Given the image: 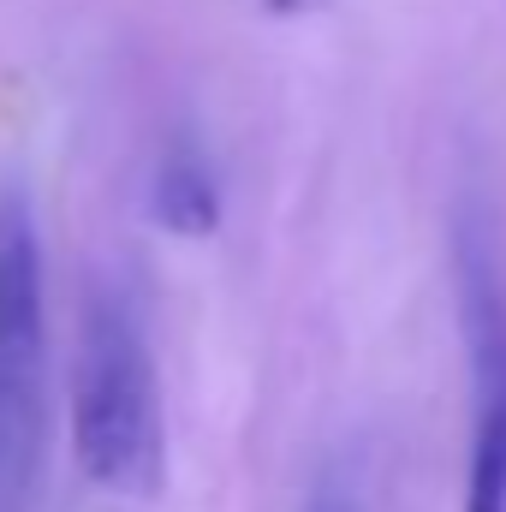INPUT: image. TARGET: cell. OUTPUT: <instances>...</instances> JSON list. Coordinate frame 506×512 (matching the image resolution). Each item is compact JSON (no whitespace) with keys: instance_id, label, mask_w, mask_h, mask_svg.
I'll return each instance as SVG.
<instances>
[{"instance_id":"obj_1","label":"cell","mask_w":506,"mask_h":512,"mask_svg":"<svg viewBox=\"0 0 506 512\" xmlns=\"http://www.w3.org/2000/svg\"><path fill=\"white\" fill-rule=\"evenodd\" d=\"M72 453L114 501H155L167 483L161 382L126 298H96L84 310L72 370Z\"/></svg>"},{"instance_id":"obj_2","label":"cell","mask_w":506,"mask_h":512,"mask_svg":"<svg viewBox=\"0 0 506 512\" xmlns=\"http://www.w3.org/2000/svg\"><path fill=\"white\" fill-rule=\"evenodd\" d=\"M48 441V262L24 185H0V512H12Z\"/></svg>"},{"instance_id":"obj_3","label":"cell","mask_w":506,"mask_h":512,"mask_svg":"<svg viewBox=\"0 0 506 512\" xmlns=\"http://www.w3.org/2000/svg\"><path fill=\"white\" fill-rule=\"evenodd\" d=\"M465 334H471V376H477L465 512H506V292L483 239H465Z\"/></svg>"},{"instance_id":"obj_4","label":"cell","mask_w":506,"mask_h":512,"mask_svg":"<svg viewBox=\"0 0 506 512\" xmlns=\"http://www.w3.org/2000/svg\"><path fill=\"white\" fill-rule=\"evenodd\" d=\"M149 215L179 239H209L221 227V185L197 143H173L149 185Z\"/></svg>"},{"instance_id":"obj_5","label":"cell","mask_w":506,"mask_h":512,"mask_svg":"<svg viewBox=\"0 0 506 512\" xmlns=\"http://www.w3.org/2000/svg\"><path fill=\"white\" fill-rule=\"evenodd\" d=\"M268 12H280V18H298V12H310V6H322V0H262Z\"/></svg>"}]
</instances>
